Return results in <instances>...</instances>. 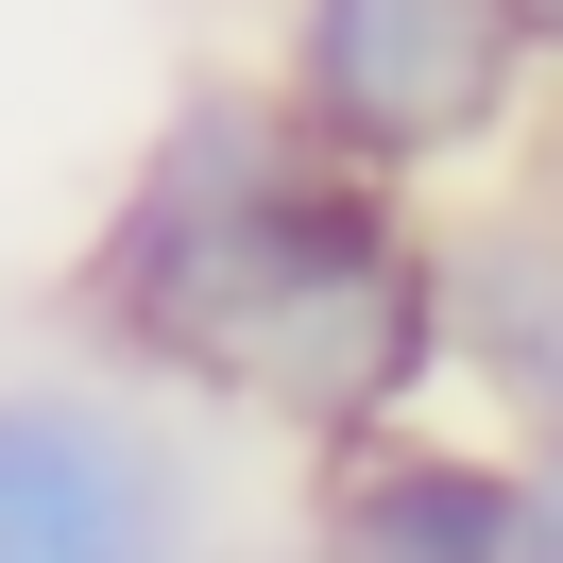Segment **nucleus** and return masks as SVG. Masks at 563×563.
Instances as JSON below:
<instances>
[{"mask_svg": "<svg viewBox=\"0 0 563 563\" xmlns=\"http://www.w3.org/2000/svg\"><path fill=\"white\" fill-rule=\"evenodd\" d=\"M358 154H324L290 120V86H188L154 120V154L120 172L103 240H86V324L137 342L154 376H206L222 324L274 290V256L308 240V206L342 188Z\"/></svg>", "mask_w": 563, "mask_h": 563, "instance_id": "1", "label": "nucleus"}, {"mask_svg": "<svg viewBox=\"0 0 563 563\" xmlns=\"http://www.w3.org/2000/svg\"><path fill=\"white\" fill-rule=\"evenodd\" d=\"M206 393L274 410L290 444H376V427H410L427 393H444L427 222H410V188H393V172H342V188L308 206V240L274 256V290L222 324Z\"/></svg>", "mask_w": 563, "mask_h": 563, "instance_id": "2", "label": "nucleus"}, {"mask_svg": "<svg viewBox=\"0 0 563 563\" xmlns=\"http://www.w3.org/2000/svg\"><path fill=\"white\" fill-rule=\"evenodd\" d=\"M274 86L324 154L427 188V172H478L529 120V35H512V0H290Z\"/></svg>", "mask_w": 563, "mask_h": 563, "instance_id": "3", "label": "nucleus"}, {"mask_svg": "<svg viewBox=\"0 0 563 563\" xmlns=\"http://www.w3.org/2000/svg\"><path fill=\"white\" fill-rule=\"evenodd\" d=\"M206 547L188 444L103 376H0V563H172Z\"/></svg>", "mask_w": 563, "mask_h": 563, "instance_id": "4", "label": "nucleus"}, {"mask_svg": "<svg viewBox=\"0 0 563 563\" xmlns=\"http://www.w3.org/2000/svg\"><path fill=\"white\" fill-rule=\"evenodd\" d=\"M427 308H444V376L478 393L512 444H547L563 427V206L427 222Z\"/></svg>", "mask_w": 563, "mask_h": 563, "instance_id": "5", "label": "nucleus"}, {"mask_svg": "<svg viewBox=\"0 0 563 563\" xmlns=\"http://www.w3.org/2000/svg\"><path fill=\"white\" fill-rule=\"evenodd\" d=\"M308 529H324L342 563H529V461H512V444L376 427V444H324Z\"/></svg>", "mask_w": 563, "mask_h": 563, "instance_id": "6", "label": "nucleus"}, {"mask_svg": "<svg viewBox=\"0 0 563 563\" xmlns=\"http://www.w3.org/2000/svg\"><path fill=\"white\" fill-rule=\"evenodd\" d=\"M529 563H563V427L529 444Z\"/></svg>", "mask_w": 563, "mask_h": 563, "instance_id": "7", "label": "nucleus"}, {"mask_svg": "<svg viewBox=\"0 0 563 563\" xmlns=\"http://www.w3.org/2000/svg\"><path fill=\"white\" fill-rule=\"evenodd\" d=\"M512 35H529V69H563V0H512Z\"/></svg>", "mask_w": 563, "mask_h": 563, "instance_id": "8", "label": "nucleus"}]
</instances>
